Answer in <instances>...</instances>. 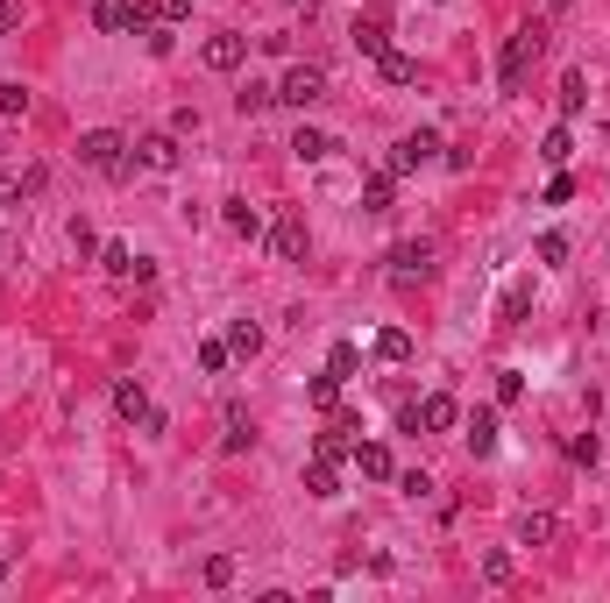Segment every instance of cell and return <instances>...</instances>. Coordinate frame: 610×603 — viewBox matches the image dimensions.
I'll return each mask as SVG.
<instances>
[{"label":"cell","instance_id":"6da1fadb","mask_svg":"<svg viewBox=\"0 0 610 603\" xmlns=\"http://www.w3.org/2000/svg\"><path fill=\"white\" fill-rule=\"evenodd\" d=\"M79 164L100 171V178H128V171H135V149H128L121 128H86V135H79Z\"/></svg>","mask_w":610,"mask_h":603},{"label":"cell","instance_id":"7a4b0ae2","mask_svg":"<svg viewBox=\"0 0 610 603\" xmlns=\"http://www.w3.org/2000/svg\"><path fill=\"white\" fill-rule=\"evenodd\" d=\"M540 50H547V22H525V29L504 43V57H497V86L518 93V86H525V71L540 64Z\"/></svg>","mask_w":610,"mask_h":603},{"label":"cell","instance_id":"3957f363","mask_svg":"<svg viewBox=\"0 0 610 603\" xmlns=\"http://www.w3.org/2000/svg\"><path fill=\"white\" fill-rule=\"evenodd\" d=\"M277 100L298 107V114H305V107H320V100H327V64H291L284 79H277Z\"/></svg>","mask_w":610,"mask_h":603},{"label":"cell","instance_id":"277c9868","mask_svg":"<svg viewBox=\"0 0 610 603\" xmlns=\"http://www.w3.org/2000/svg\"><path fill=\"white\" fill-rule=\"evenodd\" d=\"M270 249H277V263H305L313 235H305V213H298V206H284V213H277V228H270Z\"/></svg>","mask_w":610,"mask_h":603},{"label":"cell","instance_id":"5b68a950","mask_svg":"<svg viewBox=\"0 0 610 603\" xmlns=\"http://www.w3.org/2000/svg\"><path fill=\"white\" fill-rule=\"evenodd\" d=\"M93 22H100V36H128L149 22V0H93Z\"/></svg>","mask_w":610,"mask_h":603},{"label":"cell","instance_id":"8992f818","mask_svg":"<svg viewBox=\"0 0 610 603\" xmlns=\"http://www.w3.org/2000/svg\"><path fill=\"white\" fill-rule=\"evenodd\" d=\"M433 157H440V135H433V128H412V135L391 149V171H398V178H412V171H426Z\"/></svg>","mask_w":610,"mask_h":603},{"label":"cell","instance_id":"52a82bcc","mask_svg":"<svg viewBox=\"0 0 610 603\" xmlns=\"http://www.w3.org/2000/svg\"><path fill=\"white\" fill-rule=\"evenodd\" d=\"M199 57H206V71H242V57H249V36L220 29V36H206V43H199Z\"/></svg>","mask_w":610,"mask_h":603},{"label":"cell","instance_id":"ba28073f","mask_svg":"<svg viewBox=\"0 0 610 603\" xmlns=\"http://www.w3.org/2000/svg\"><path fill=\"white\" fill-rule=\"evenodd\" d=\"M433 256H440L433 242H398V249H391V270H398L405 284H426V277H433Z\"/></svg>","mask_w":610,"mask_h":603},{"label":"cell","instance_id":"9c48e42d","mask_svg":"<svg viewBox=\"0 0 610 603\" xmlns=\"http://www.w3.org/2000/svg\"><path fill=\"white\" fill-rule=\"evenodd\" d=\"M178 157H185L178 135H142V142H135V164H142V171H178Z\"/></svg>","mask_w":610,"mask_h":603},{"label":"cell","instance_id":"30bf717a","mask_svg":"<svg viewBox=\"0 0 610 603\" xmlns=\"http://www.w3.org/2000/svg\"><path fill=\"white\" fill-rule=\"evenodd\" d=\"M355 469H362L369 483H391V476H398V462H391L384 440H355Z\"/></svg>","mask_w":610,"mask_h":603},{"label":"cell","instance_id":"8fae6325","mask_svg":"<svg viewBox=\"0 0 610 603\" xmlns=\"http://www.w3.org/2000/svg\"><path fill=\"white\" fill-rule=\"evenodd\" d=\"M561 540V518L554 511H525L518 518V547H554Z\"/></svg>","mask_w":610,"mask_h":603},{"label":"cell","instance_id":"7c38bea8","mask_svg":"<svg viewBox=\"0 0 610 603\" xmlns=\"http://www.w3.org/2000/svg\"><path fill=\"white\" fill-rule=\"evenodd\" d=\"M270 107H277V86H270V79H242L235 114H242V121H256V114H270Z\"/></svg>","mask_w":610,"mask_h":603},{"label":"cell","instance_id":"4fadbf2b","mask_svg":"<svg viewBox=\"0 0 610 603\" xmlns=\"http://www.w3.org/2000/svg\"><path fill=\"white\" fill-rule=\"evenodd\" d=\"M419 419H426V433H447V426H462V405L447 391H433V398H419Z\"/></svg>","mask_w":610,"mask_h":603},{"label":"cell","instance_id":"5bb4252c","mask_svg":"<svg viewBox=\"0 0 610 603\" xmlns=\"http://www.w3.org/2000/svg\"><path fill=\"white\" fill-rule=\"evenodd\" d=\"M462 426H469V447H476V455H497V412H490V405L462 412Z\"/></svg>","mask_w":610,"mask_h":603},{"label":"cell","instance_id":"9a60e30c","mask_svg":"<svg viewBox=\"0 0 610 603\" xmlns=\"http://www.w3.org/2000/svg\"><path fill=\"white\" fill-rule=\"evenodd\" d=\"M220 426H227V433H220V447H227V455L256 447V426H249V412H242V405H227V412H220Z\"/></svg>","mask_w":610,"mask_h":603},{"label":"cell","instance_id":"2e32d148","mask_svg":"<svg viewBox=\"0 0 610 603\" xmlns=\"http://www.w3.org/2000/svg\"><path fill=\"white\" fill-rule=\"evenodd\" d=\"M114 412H121L128 426H142V419H149V391L135 384V376H121V384H114Z\"/></svg>","mask_w":610,"mask_h":603},{"label":"cell","instance_id":"e0dca14e","mask_svg":"<svg viewBox=\"0 0 610 603\" xmlns=\"http://www.w3.org/2000/svg\"><path fill=\"white\" fill-rule=\"evenodd\" d=\"M391 199H398V171L384 164V171H376V178L362 185V213H391Z\"/></svg>","mask_w":610,"mask_h":603},{"label":"cell","instance_id":"ac0fdd59","mask_svg":"<svg viewBox=\"0 0 610 603\" xmlns=\"http://www.w3.org/2000/svg\"><path fill=\"white\" fill-rule=\"evenodd\" d=\"M284 149H291L298 164H320V157H334V135H320V128H298V135H291Z\"/></svg>","mask_w":610,"mask_h":603},{"label":"cell","instance_id":"d6986e66","mask_svg":"<svg viewBox=\"0 0 610 603\" xmlns=\"http://www.w3.org/2000/svg\"><path fill=\"white\" fill-rule=\"evenodd\" d=\"M348 43H355L362 57H384V50H391V29H384V22L369 15V22H355V29H348Z\"/></svg>","mask_w":610,"mask_h":603},{"label":"cell","instance_id":"ffe728a7","mask_svg":"<svg viewBox=\"0 0 610 603\" xmlns=\"http://www.w3.org/2000/svg\"><path fill=\"white\" fill-rule=\"evenodd\" d=\"M305 490H313V497H341V462H305Z\"/></svg>","mask_w":610,"mask_h":603},{"label":"cell","instance_id":"44dd1931","mask_svg":"<svg viewBox=\"0 0 610 603\" xmlns=\"http://www.w3.org/2000/svg\"><path fill=\"white\" fill-rule=\"evenodd\" d=\"M376 71H384V86H412V79H419V57H405V50H384V57H376Z\"/></svg>","mask_w":610,"mask_h":603},{"label":"cell","instance_id":"7402d4cb","mask_svg":"<svg viewBox=\"0 0 610 603\" xmlns=\"http://www.w3.org/2000/svg\"><path fill=\"white\" fill-rule=\"evenodd\" d=\"M227 348H235L242 362H256V355H263V327H256V320H235V327H227Z\"/></svg>","mask_w":610,"mask_h":603},{"label":"cell","instance_id":"603a6c76","mask_svg":"<svg viewBox=\"0 0 610 603\" xmlns=\"http://www.w3.org/2000/svg\"><path fill=\"white\" fill-rule=\"evenodd\" d=\"M227 228H235L242 242H256V235H263V213H256L249 199H227Z\"/></svg>","mask_w":610,"mask_h":603},{"label":"cell","instance_id":"cb8c5ba5","mask_svg":"<svg viewBox=\"0 0 610 603\" xmlns=\"http://www.w3.org/2000/svg\"><path fill=\"white\" fill-rule=\"evenodd\" d=\"M313 455H320V462H348V455H355V440H348L341 426H327V433L313 440Z\"/></svg>","mask_w":610,"mask_h":603},{"label":"cell","instance_id":"d4e9b609","mask_svg":"<svg viewBox=\"0 0 610 603\" xmlns=\"http://www.w3.org/2000/svg\"><path fill=\"white\" fill-rule=\"evenodd\" d=\"M540 157H547V164H568V157H575V135H568V121L540 135Z\"/></svg>","mask_w":610,"mask_h":603},{"label":"cell","instance_id":"484cf974","mask_svg":"<svg viewBox=\"0 0 610 603\" xmlns=\"http://www.w3.org/2000/svg\"><path fill=\"white\" fill-rule=\"evenodd\" d=\"M376 355H384V362H412V334L405 327H384V334H376Z\"/></svg>","mask_w":610,"mask_h":603},{"label":"cell","instance_id":"4316f807","mask_svg":"<svg viewBox=\"0 0 610 603\" xmlns=\"http://www.w3.org/2000/svg\"><path fill=\"white\" fill-rule=\"evenodd\" d=\"M582 107H589V79H582V71H568V79H561V114L575 121Z\"/></svg>","mask_w":610,"mask_h":603},{"label":"cell","instance_id":"83f0119b","mask_svg":"<svg viewBox=\"0 0 610 603\" xmlns=\"http://www.w3.org/2000/svg\"><path fill=\"white\" fill-rule=\"evenodd\" d=\"M532 256H540L547 270H561V263H568V235H561V228H547L540 242H532Z\"/></svg>","mask_w":610,"mask_h":603},{"label":"cell","instance_id":"f1b7e54d","mask_svg":"<svg viewBox=\"0 0 610 603\" xmlns=\"http://www.w3.org/2000/svg\"><path fill=\"white\" fill-rule=\"evenodd\" d=\"M100 270H107V277H135V249H128V242H107V249H100Z\"/></svg>","mask_w":610,"mask_h":603},{"label":"cell","instance_id":"f546056e","mask_svg":"<svg viewBox=\"0 0 610 603\" xmlns=\"http://www.w3.org/2000/svg\"><path fill=\"white\" fill-rule=\"evenodd\" d=\"M142 43H149V57H171L178 50V29L171 22H142Z\"/></svg>","mask_w":610,"mask_h":603},{"label":"cell","instance_id":"4dcf8cb0","mask_svg":"<svg viewBox=\"0 0 610 603\" xmlns=\"http://www.w3.org/2000/svg\"><path fill=\"white\" fill-rule=\"evenodd\" d=\"M22 114H29V86L8 79V86H0V121H22Z\"/></svg>","mask_w":610,"mask_h":603},{"label":"cell","instance_id":"1f68e13d","mask_svg":"<svg viewBox=\"0 0 610 603\" xmlns=\"http://www.w3.org/2000/svg\"><path fill=\"white\" fill-rule=\"evenodd\" d=\"M227 362H235V348H227V341H199V369H206V376H220Z\"/></svg>","mask_w":610,"mask_h":603},{"label":"cell","instance_id":"d6a6232c","mask_svg":"<svg viewBox=\"0 0 610 603\" xmlns=\"http://www.w3.org/2000/svg\"><path fill=\"white\" fill-rule=\"evenodd\" d=\"M355 362H362V348H355V341H334V355H327V369L341 376V384H348V376H355Z\"/></svg>","mask_w":610,"mask_h":603},{"label":"cell","instance_id":"836d02e7","mask_svg":"<svg viewBox=\"0 0 610 603\" xmlns=\"http://www.w3.org/2000/svg\"><path fill=\"white\" fill-rule=\"evenodd\" d=\"M596 455H603V440H596V433H575V440H568V462L596 469Z\"/></svg>","mask_w":610,"mask_h":603},{"label":"cell","instance_id":"e575fe53","mask_svg":"<svg viewBox=\"0 0 610 603\" xmlns=\"http://www.w3.org/2000/svg\"><path fill=\"white\" fill-rule=\"evenodd\" d=\"M313 405H320V412H334V405H341V376H334V369H327V376H313Z\"/></svg>","mask_w":610,"mask_h":603},{"label":"cell","instance_id":"d590c367","mask_svg":"<svg viewBox=\"0 0 610 603\" xmlns=\"http://www.w3.org/2000/svg\"><path fill=\"white\" fill-rule=\"evenodd\" d=\"M185 15H192V0H149V22H171L178 29Z\"/></svg>","mask_w":610,"mask_h":603},{"label":"cell","instance_id":"8d00e7d4","mask_svg":"<svg viewBox=\"0 0 610 603\" xmlns=\"http://www.w3.org/2000/svg\"><path fill=\"white\" fill-rule=\"evenodd\" d=\"M36 192H43V171H36V164H29V171H15V178H8V199H36Z\"/></svg>","mask_w":610,"mask_h":603},{"label":"cell","instance_id":"74e56055","mask_svg":"<svg viewBox=\"0 0 610 603\" xmlns=\"http://www.w3.org/2000/svg\"><path fill=\"white\" fill-rule=\"evenodd\" d=\"M398 490H405L412 504H426V497H433V476H426V469H405V476H398Z\"/></svg>","mask_w":610,"mask_h":603},{"label":"cell","instance_id":"f35d334b","mask_svg":"<svg viewBox=\"0 0 610 603\" xmlns=\"http://www.w3.org/2000/svg\"><path fill=\"white\" fill-rule=\"evenodd\" d=\"M511 575H518V568H511V554H483V582H490V589H504Z\"/></svg>","mask_w":610,"mask_h":603},{"label":"cell","instance_id":"ab89813d","mask_svg":"<svg viewBox=\"0 0 610 603\" xmlns=\"http://www.w3.org/2000/svg\"><path fill=\"white\" fill-rule=\"evenodd\" d=\"M518 398H525V376L504 369V376H497V405H518Z\"/></svg>","mask_w":610,"mask_h":603},{"label":"cell","instance_id":"60d3db41","mask_svg":"<svg viewBox=\"0 0 610 603\" xmlns=\"http://www.w3.org/2000/svg\"><path fill=\"white\" fill-rule=\"evenodd\" d=\"M206 582H213V589L235 582V554H213V561H206Z\"/></svg>","mask_w":610,"mask_h":603},{"label":"cell","instance_id":"b9f144b4","mask_svg":"<svg viewBox=\"0 0 610 603\" xmlns=\"http://www.w3.org/2000/svg\"><path fill=\"white\" fill-rule=\"evenodd\" d=\"M15 22H22V0H0V36H8Z\"/></svg>","mask_w":610,"mask_h":603},{"label":"cell","instance_id":"7bdbcfd3","mask_svg":"<svg viewBox=\"0 0 610 603\" xmlns=\"http://www.w3.org/2000/svg\"><path fill=\"white\" fill-rule=\"evenodd\" d=\"M15 575V547H0V582H8Z\"/></svg>","mask_w":610,"mask_h":603},{"label":"cell","instance_id":"ee69618b","mask_svg":"<svg viewBox=\"0 0 610 603\" xmlns=\"http://www.w3.org/2000/svg\"><path fill=\"white\" fill-rule=\"evenodd\" d=\"M547 8H554V15H568V8H575V0H547Z\"/></svg>","mask_w":610,"mask_h":603},{"label":"cell","instance_id":"f6af8a7d","mask_svg":"<svg viewBox=\"0 0 610 603\" xmlns=\"http://www.w3.org/2000/svg\"><path fill=\"white\" fill-rule=\"evenodd\" d=\"M0 157H8V142H0Z\"/></svg>","mask_w":610,"mask_h":603}]
</instances>
